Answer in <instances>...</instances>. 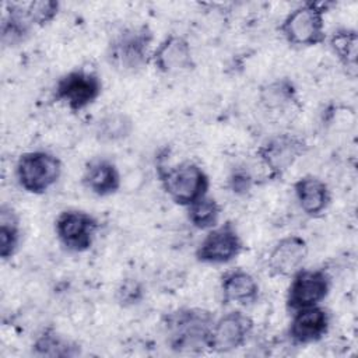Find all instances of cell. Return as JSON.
Listing matches in <instances>:
<instances>
[{
  "label": "cell",
  "instance_id": "d6986e66",
  "mask_svg": "<svg viewBox=\"0 0 358 358\" xmlns=\"http://www.w3.org/2000/svg\"><path fill=\"white\" fill-rule=\"evenodd\" d=\"M133 131V122L124 113H109L99 119L95 126V136L102 143L124 140Z\"/></svg>",
  "mask_w": 358,
  "mask_h": 358
},
{
  "label": "cell",
  "instance_id": "8fae6325",
  "mask_svg": "<svg viewBox=\"0 0 358 358\" xmlns=\"http://www.w3.org/2000/svg\"><path fill=\"white\" fill-rule=\"evenodd\" d=\"M305 141L295 134H277L259 148V157L271 175L285 172L305 151Z\"/></svg>",
  "mask_w": 358,
  "mask_h": 358
},
{
  "label": "cell",
  "instance_id": "44dd1931",
  "mask_svg": "<svg viewBox=\"0 0 358 358\" xmlns=\"http://www.w3.org/2000/svg\"><path fill=\"white\" fill-rule=\"evenodd\" d=\"M221 208L214 197L208 194L203 196L187 207V218L190 224L197 229H211L218 225Z\"/></svg>",
  "mask_w": 358,
  "mask_h": 358
},
{
  "label": "cell",
  "instance_id": "5bb4252c",
  "mask_svg": "<svg viewBox=\"0 0 358 358\" xmlns=\"http://www.w3.org/2000/svg\"><path fill=\"white\" fill-rule=\"evenodd\" d=\"M330 327L329 312L316 305L294 312L288 336L294 344H310L323 338Z\"/></svg>",
  "mask_w": 358,
  "mask_h": 358
},
{
  "label": "cell",
  "instance_id": "603a6c76",
  "mask_svg": "<svg viewBox=\"0 0 358 358\" xmlns=\"http://www.w3.org/2000/svg\"><path fill=\"white\" fill-rule=\"evenodd\" d=\"M32 350L35 355L41 357H70L77 354L74 345L70 341L64 340L53 331H46L39 336L32 345Z\"/></svg>",
  "mask_w": 358,
  "mask_h": 358
},
{
  "label": "cell",
  "instance_id": "cb8c5ba5",
  "mask_svg": "<svg viewBox=\"0 0 358 358\" xmlns=\"http://www.w3.org/2000/svg\"><path fill=\"white\" fill-rule=\"evenodd\" d=\"M295 90L288 80H278L262 90V102L267 108H280L294 101Z\"/></svg>",
  "mask_w": 358,
  "mask_h": 358
},
{
  "label": "cell",
  "instance_id": "ac0fdd59",
  "mask_svg": "<svg viewBox=\"0 0 358 358\" xmlns=\"http://www.w3.org/2000/svg\"><path fill=\"white\" fill-rule=\"evenodd\" d=\"M7 6L10 10L1 20V42L4 46H17L29 36L34 24L25 13L24 3H10Z\"/></svg>",
  "mask_w": 358,
  "mask_h": 358
},
{
  "label": "cell",
  "instance_id": "9c48e42d",
  "mask_svg": "<svg viewBox=\"0 0 358 358\" xmlns=\"http://www.w3.org/2000/svg\"><path fill=\"white\" fill-rule=\"evenodd\" d=\"M243 243L229 221L208 231L196 249V259L207 264H225L236 259L242 252Z\"/></svg>",
  "mask_w": 358,
  "mask_h": 358
},
{
  "label": "cell",
  "instance_id": "2e32d148",
  "mask_svg": "<svg viewBox=\"0 0 358 358\" xmlns=\"http://www.w3.org/2000/svg\"><path fill=\"white\" fill-rule=\"evenodd\" d=\"M222 301L225 303H236L249 306L259 298V284L255 277L242 270L235 268L224 273L220 282Z\"/></svg>",
  "mask_w": 358,
  "mask_h": 358
},
{
  "label": "cell",
  "instance_id": "e0dca14e",
  "mask_svg": "<svg viewBox=\"0 0 358 358\" xmlns=\"http://www.w3.org/2000/svg\"><path fill=\"white\" fill-rule=\"evenodd\" d=\"M294 192L301 210L309 217L320 215L330 203L327 185L313 175L299 178L294 183Z\"/></svg>",
  "mask_w": 358,
  "mask_h": 358
},
{
  "label": "cell",
  "instance_id": "7402d4cb",
  "mask_svg": "<svg viewBox=\"0 0 358 358\" xmlns=\"http://www.w3.org/2000/svg\"><path fill=\"white\" fill-rule=\"evenodd\" d=\"M330 48L338 60L345 66L355 69L358 55V35L351 29H340L330 38Z\"/></svg>",
  "mask_w": 358,
  "mask_h": 358
},
{
  "label": "cell",
  "instance_id": "d4e9b609",
  "mask_svg": "<svg viewBox=\"0 0 358 358\" xmlns=\"http://www.w3.org/2000/svg\"><path fill=\"white\" fill-rule=\"evenodd\" d=\"M60 4L53 0H36L24 4L25 13L34 25H45L53 21Z\"/></svg>",
  "mask_w": 358,
  "mask_h": 358
},
{
  "label": "cell",
  "instance_id": "ffe728a7",
  "mask_svg": "<svg viewBox=\"0 0 358 358\" xmlns=\"http://www.w3.org/2000/svg\"><path fill=\"white\" fill-rule=\"evenodd\" d=\"M20 245V225L15 213L1 206L0 210V256L7 260L14 256Z\"/></svg>",
  "mask_w": 358,
  "mask_h": 358
},
{
  "label": "cell",
  "instance_id": "30bf717a",
  "mask_svg": "<svg viewBox=\"0 0 358 358\" xmlns=\"http://www.w3.org/2000/svg\"><path fill=\"white\" fill-rule=\"evenodd\" d=\"M252 319L241 310H232L214 320L208 350L214 352H231L242 347L252 333Z\"/></svg>",
  "mask_w": 358,
  "mask_h": 358
},
{
  "label": "cell",
  "instance_id": "4fadbf2b",
  "mask_svg": "<svg viewBox=\"0 0 358 358\" xmlns=\"http://www.w3.org/2000/svg\"><path fill=\"white\" fill-rule=\"evenodd\" d=\"M308 256V243L298 235L280 239L268 253L267 268L271 275L292 277L302 268Z\"/></svg>",
  "mask_w": 358,
  "mask_h": 358
},
{
  "label": "cell",
  "instance_id": "484cf974",
  "mask_svg": "<svg viewBox=\"0 0 358 358\" xmlns=\"http://www.w3.org/2000/svg\"><path fill=\"white\" fill-rule=\"evenodd\" d=\"M143 298V288L136 280H126L117 289V301L122 305H134Z\"/></svg>",
  "mask_w": 358,
  "mask_h": 358
},
{
  "label": "cell",
  "instance_id": "ba28073f",
  "mask_svg": "<svg viewBox=\"0 0 358 358\" xmlns=\"http://www.w3.org/2000/svg\"><path fill=\"white\" fill-rule=\"evenodd\" d=\"M98 221L80 210L62 211L55 221V232L64 249L74 253L85 252L94 242Z\"/></svg>",
  "mask_w": 358,
  "mask_h": 358
},
{
  "label": "cell",
  "instance_id": "6da1fadb",
  "mask_svg": "<svg viewBox=\"0 0 358 358\" xmlns=\"http://www.w3.org/2000/svg\"><path fill=\"white\" fill-rule=\"evenodd\" d=\"M214 320L204 309L185 308L171 312L164 320L166 344L176 352H200L208 348Z\"/></svg>",
  "mask_w": 358,
  "mask_h": 358
},
{
  "label": "cell",
  "instance_id": "7a4b0ae2",
  "mask_svg": "<svg viewBox=\"0 0 358 358\" xmlns=\"http://www.w3.org/2000/svg\"><path fill=\"white\" fill-rule=\"evenodd\" d=\"M152 32L147 25L124 28L106 48V62L120 74H136L151 60Z\"/></svg>",
  "mask_w": 358,
  "mask_h": 358
},
{
  "label": "cell",
  "instance_id": "52a82bcc",
  "mask_svg": "<svg viewBox=\"0 0 358 358\" xmlns=\"http://www.w3.org/2000/svg\"><path fill=\"white\" fill-rule=\"evenodd\" d=\"M331 280L322 268H301L292 275L287 292V308L292 312L320 305L329 295Z\"/></svg>",
  "mask_w": 358,
  "mask_h": 358
},
{
  "label": "cell",
  "instance_id": "9a60e30c",
  "mask_svg": "<svg viewBox=\"0 0 358 358\" xmlns=\"http://www.w3.org/2000/svg\"><path fill=\"white\" fill-rule=\"evenodd\" d=\"M83 185L91 193L105 197L116 193L120 187L117 166L108 158H92L84 168Z\"/></svg>",
  "mask_w": 358,
  "mask_h": 358
},
{
  "label": "cell",
  "instance_id": "3957f363",
  "mask_svg": "<svg viewBox=\"0 0 358 358\" xmlns=\"http://www.w3.org/2000/svg\"><path fill=\"white\" fill-rule=\"evenodd\" d=\"M326 4L308 1L289 11L280 31L285 41L295 46H315L324 42Z\"/></svg>",
  "mask_w": 358,
  "mask_h": 358
},
{
  "label": "cell",
  "instance_id": "277c9868",
  "mask_svg": "<svg viewBox=\"0 0 358 358\" xmlns=\"http://www.w3.org/2000/svg\"><path fill=\"white\" fill-rule=\"evenodd\" d=\"M159 180L169 199L183 207L206 196L210 186L207 173L190 161L159 171Z\"/></svg>",
  "mask_w": 358,
  "mask_h": 358
},
{
  "label": "cell",
  "instance_id": "5b68a950",
  "mask_svg": "<svg viewBox=\"0 0 358 358\" xmlns=\"http://www.w3.org/2000/svg\"><path fill=\"white\" fill-rule=\"evenodd\" d=\"M60 175V159L48 151L24 152L15 165L18 185L32 194H42L48 192L59 180Z\"/></svg>",
  "mask_w": 358,
  "mask_h": 358
},
{
  "label": "cell",
  "instance_id": "7c38bea8",
  "mask_svg": "<svg viewBox=\"0 0 358 358\" xmlns=\"http://www.w3.org/2000/svg\"><path fill=\"white\" fill-rule=\"evenodd\" d=\"M151 62L164 74H178L194 67L189 41L176 34H171L159 42L151 55Z\"/></svg>",
  "mask_w": 358,
  "mask_h": 358
},
{
  "label": "cell",
  "instance_id": "8992f818",
  "mask_svg": "<svg viewBox=\"0 0 358 358\" xmlns=\"http://www.w3.org/2000/svg\"><path fill=\"white\" fill-rule=\"evenodd\" d=\"M102 92L101 78L88 70H71L62 76L55 87V99L71 112H80L94 103Z\"/></svg>",
  "mask_w": 358,
  "mask_h": 358
},
{
  "label": "cell",
  "instance_id": "4316f807",
  "mask_svg": "<svg viewBox=\"0 0 358 358\" xmlns=\"http://www.w3.org/2000/svg\"><path fill=\"white\" fill-rule=\"evenodd\" d=\"M228 185L235 194H246L252 187V176L245 169H235L229 175Z\"/></svg>",
  "mask_w": 358,
  "mask_h": 358
}]
</instances>
